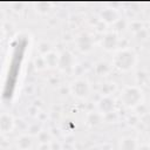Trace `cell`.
Listing matches in <instances>:
<instances>
[{"mask_svg": "<svg viewBox=\"0 0 150 150\" xmlns=\"http://www.w3.org/2000/svg\"><path fill=\"white\" fill-rule=\"evenodd\" d=\"M15 127V121L9 114L0 115V132H11Z\"/></svg>", "mask_w": 150, "mask_h": 150, "instance_id": "obj_5", "label": "cell"}, {"mask_svg": "<svg viewBox=\"0 0 150 150\" xmlns=\"http://www.w3.org/2000/svg\"><path fill=\"white\" fill-rule=\"evenodd\" d=\"M38 135H39V139H40L41 144H42V143H49V141H50V135H49L48 132H46V131H40Z\"/></svg>", "mask_w": 150, "mask_h": 150, "instance_id": "obj_17", "label": "cell"}, {"mask_svg": "<svg viewBox=\"0 0 150 150\" xmlns=\"http://www.w3.org/2000/svg\"><path fill=\"white\" fill-rule=\"evenodd\" d=\"M34 64H35V67H36L38 69H45V68L47 67V66H46V62H45V59H43L42 55H41V56H38V57L35 59Z\"/></svg>", "mask_w": 150, "mask_h": 150, "instance_id": "obj_15", "label": "cell"}, {"mask_svg": "<svg viewBox=\"0 0 150 150\" xmlns=\"http://www.w3.org/2000/svg\"><path fill=\"white\" fill-rule=\"evenodd\" d=\"M42 7V9H40V11H38L39 13H41V14H46L47 12H48V8H49V5L48 4H46V2H40V4H38L36 5V8H41Z\"/></svg>", "mask_w": 150, "mask_h": 150, "instance_id": "obj_18", "label": "cell"}, {"mask_svg": "<svg viewBox=\"0 0 150 150\" xmlns=\"http://www.w3.org/2000/svg\"><path fill=\"white\" fill-rule=\"evenodd\" d=\"M96 73L97 74H100V75H104V74H107L108 71H109V69H110V67H109V64L107 63V62H98L97 64H96Z\"/></svg>", "mask_w": 150, "mask_h": 150, "instance_id": "obj_14", "label": "cell"}, {"mask_svg": "<svg viewBox=\"0 0 150 150\" xmlns=\"http://www.w3.org/2000/svg\"><path fill=\"white\" fill-rule=\"evenodd\" d=\"M90 150H100V149H98V148H91Z\"/></svg>", "mask_w": 150, "mask_h": 150, "instance_id": "obj_21", "label": "cell"}, {"mask_svg": "<svg viewBox=\"0 0 150 150\" xmlns=\"http://www.w3.org/2000/svg\"><path fill=\"white\" fill-rule=\"evenodd\" d=\"M117 43H118V39H117V35L115 33H107L103 39H102V48L110 52L112 49H115L117 47Z\"/></svg>", "mask_w": 150, "mask_h": 150, "instance_id": "obj_7", "label": "cell"}, {"mask_svg": "<svg viewBox=\"0 0 150 150\" xmlns=\"http://www.w3.org/2000/svg\"><path fill=\"white\" fill-rule=\"evenodd\" d=\"M30 131H32V134H39L41 130H40V127L38 125V124H35L34 127H30V129H29Z\"/></svg>", "mask_w": 150, "mask_h": 150, "instance_id": "obj_19", "label": "cell"}, {"mask_svg": "<svg viewBox=\"0 0 150 150\" xmlns=\"http://www.w3.org/2000/svg\"><path fill=\"white\" fill-rule=\"evenodd\" d=\"M74 63V57L69 52H63L61 55H59V64L57 67H60L62 70H68L73 67Z\"/></svg>", "mask_w": 150, "mask_h": 150, "instance_id": "obj_9", "label": "cell"}, {"mask_svg": "<svg viewBox=\"0 0 150 150\" xmlns=\"http://www.w3.org/2000/svg\"><path fill=\"white\" fill-rule=\"evenodd\" d=\"M70 93L79 100H83L89 95L90 86L89 82L84 79H77L70 84Z\"/></svg>", "mask_w": 150, "mask_h": 150, "instance_id": "obj_3", "label": "cell"}, {"mask_svg": "<svg viewBox=\"0 0 150 150\" xmlns=\"http://www.w3.org/2000/svg\"><path fill=\"white\" fill-rule=\"evenodd\" d=\"M33 146V138L30 135H21L16 138V148L19 150H29Z\"/></svg>", "mask_w": 150, "mask_h": 150, "instance_id": "obj_10", "label": "cell"}, {"mask_svg": "<svg viewBox=\"0 0 150 150\" xmlns=\"http://www.w3.org/2000/svg\"><path fill=\"white\" fill-rule=\"evenodd\" d=\"M136 61H137V57L132 50L123 49V50H120L115 54L114 66L122 71H128L135 67Z\"/></svg>", "mask_w": 150, "mask_h": 150, "instance_id": "obj_1", "label": "cell"}, {"mask_svg": "<svg viewBox=\"0 0 150 150\" xmlns=\"http://www.w3.org/2000/svg\"><path fill=\"white\" fill-rule=\"evenodd\" d=\"M40 150H50V144L49 143H42L40 145Z\"/></svg>", "mask_w": 150, "mask_h": 150, "instance_id": "obj_20", "label": "cell"}, {"mask_svg": "<svg viewBox=\"0 0 150 150\" xmlns=\"http://www.w3.org/2000/svg\"><path fill=\"white\" fill-rule=\"evenodd\" d=\"M43 59H45V62H46V66L49 67V68H54V67H57L59 64V54H56L55 52H49L47 53L46 55H43Z\"/></svg>", "mask_w": 150, "mask_h": 150, "instance_id": "obj_12", "label": "cell"}, {"mask_svg": "<svg viewBox=\"0 0 150 150\" xmlns=\"http://www.w3.org/2000/svg\"><path fill=\"white\" fill-rule=\"evenodd\" d=\"M142 100H143V93L138 87L135 86L125 87L121 94V101L128 108L138 107L139 104H142Z\"/></svg>", "mask_w": 150, "mask_h": 150, "instance_id": "obj_2", "label": "cell"}, {"mask_svg": "<svg viewBox=\"0 0 150 150\" xmlns=\"http://www.w3.org/2000/svg\"><path fill=\"white\" fill-rule=\"evenodd\" d=\"M97 108L100 114H111L115 109V100L110 95H104L97 102Z\"/></svg>", "mask_w": 150, "mask_h": 150, "instance_id": "obj_4", "label": "cell"}, {"mask_svg": "<svg viewBox=\"0 0 150 150\" xmlns=\"http://www.w3.org/2000/svg\"><path fill=\"white\" fill-rule=\"evenodd\" d=\"M102 121V114L100 112H90L88 116H87V122L89 125H98Z\"/></svg>", "mask_w": 150, "mask_h": 150, "instance_id": "obj_13", "label": "cell"}, {"mask_svg": "<svg viewBox=\"0 0 150 150\" xmlns=\"http://www.w3.org/2000/svg\"><path fill=\"white\" fill-rule=\"evenodd\" d=\"M120 150H137V142L132 137H123L118 144Z\"/></svg>", "mask_w": 150, "mask_h": 150, "instance_id": "obj_11", "label": "cell"}, {"mask_svg": "<svg viewBox=\"0 0 150 150\" xmlns=\"http://www.w3.org/2000/svg\"><path fill=\"white\" fill-rule=\"evenodd\" d=\"M100 18H101V21L105 23H116L120 20L118 12L114 8H104L103 11H101Z\"/></svg>", "mask_w": 150, "mask_h": 150, "instance_id": "obj_6", "label": "cell"}, {"mask_svg": "<svg viewBox=\"0 0 150 150\" xmlns=\"http://www.w3.org/2000/svg\"><path fill=\"white\" fill-rule=\"evenodd\" d=\"M39 50H40V53L43 56V55H46L47 53L50 52V45L48 42H41L40 46H39Z\"/></svg>", "mask_w": 150, "mask_h": 150, "instance_id": "obj_16", "label": "cell"}, {"mask_svg": "<svg viewBox=\"0 0 150 150\" xmlns=\"http://www.w3.org/2000/svg\"><path fill=\"white\" fill-rule=\"evenodd\" d=\"M76 43H77V48L83 53H87L93 48V40L88 34H81L77 38Z\"/></svg>", "mask_w": 150, "mask_h": 150, "instance_id": "obj_8", "label": "cell"}]
</instances>
